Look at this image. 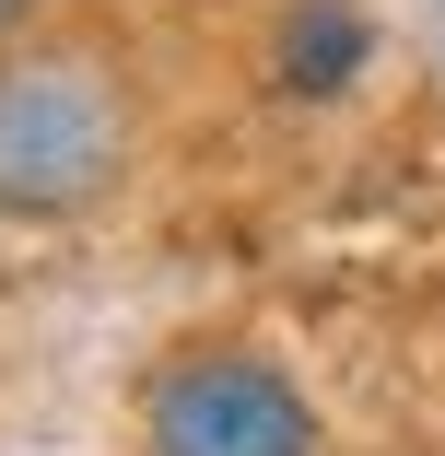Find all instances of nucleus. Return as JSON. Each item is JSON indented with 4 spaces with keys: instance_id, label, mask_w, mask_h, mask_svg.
I'll list each match as a JSON object with an SVG mask.
<instances>
[{
    "instance_id": "nucleus-4",
    "label": "nucleus",
    "mask_w": 445,
    "mask_h": 456,
    "mask_svg": "<svg viewBox=\"0 0 445 456\" xmlns=\"http://www.w3.org/2000/svg\"><path fill=\"white\" fill-rule=\"evenodd\" d=\"M24 12H36V0H0V36H12V24H24Z\"/></svg>"
},
{
    "instance_id": "nucleus-2",
    "label": "nucleus",
    "mask_w": 445,
    "mask_h": 456,
    "mask_svg": "<svg viewBox=\"0 0 445 456\" xmlns=\"http://www.w3.org/2000/svg\"><path fill=\"white\" fill-rule=\"evenodd\" d=\"M141 456H317V410L270 351H176L141 387Z\"/></svg>"
},
{
    "instance_id": "nucleus-3",
    "label": "nucleus",
    "mask_w": 445,
    "mask_h": 456,
    "mask_svg": "<svg viewBox=\"0 0 445 456\" xmlns=\"http://www.w3.org/2000/svg\"><path fill=\"white\" fill-rule=\"evenodd\" d=\"M270 70H282V94H340L364 70V12L351 0H305L282 24V47H270Z\"/></svg>"
},
{
    "instance_id": "nucleus-1",
    "label": "nucleus",
    "mask_w": 445,
    "mask_h": 456,
    "mask_svg": "<svg viewBox=\"0 0 445 456\" xmlns=\"http://www.w3.org/2000/svg\"><path fill=\"white\" fill-rule=\"evenodd\" d=\"M129 175V94L95 47H12L0 59V211L70 223Z\"/></svg>"
}]
</instances>
